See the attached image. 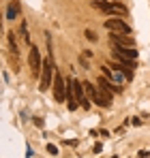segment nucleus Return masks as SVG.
<instances>
[{
	"label": "nucleus",
	"mask_w": 150,
	"mask_h": 158,
	"mask_svg": "<svg viewBox=\"0 0 150 158\" xmlns=\"http://www.w3.org/2000/svg\"><path fill=\"white\" fill-rule=\"evenodd\" d=\"M54 64H51V60H45L43 62V71H41V85H39V90L41 92H47L50 90V85L54 83Z\"/></svg>",
	"instance_id": "f257e3e1"
},
{
	"label": "nucleus",
	"mask_w": 150,
	"mask_h": 158,
	"mask_svg": "<svg viewBox=\"0 0 150 158\" xmlns=\"http://www.w3.org/2000/svg\"><path fill=\"white\" fill-rule=\"evenodd\" d=\"M97 85H99L101 103H103L101 107H105V109H107V107H112V94H114V92L107 88V77H101V75H99V79H97Z\"/></svg>",
	"instance_id": "f03ea898"
},
{
	"label": "nucleus",
	"mask_w": 150,
	"mask_h": 158,
	"mask_svg": "<svg viewBox=\"0 0 150 158\" xmlns=\"http://www.w3.org/2000/svg\"><path fill=\"white\" fill-rule=\"evenodd\" d=\"M105 28L107 30H112V32H120V34H131V26L125 24L120 17H109L107 22H105Z\"/></svg>",
	"instance_id": "7ed1b4c3"
},
{
	"label": "nucleus",
	"mask_w": 150,
	"mask_h": 158,
	"mask_svg": "<svg viewBox=\"0 0 150 158\" xmlns=\"http://www.w3.org/2000/svg\"><path fill=\"white\" fill-rule=\"evenodd\" d=\"M54 98L58 103H64L67 101V83H64V79L60 77V75L54 77Z\"/></svg>",
	"instance_id": "20e7f679"
},
{
	"label": "nucleus",
	"mask_w": 150,
	"mask_h": 158,
	"mask_svg": "<svg viewBox=\"0 0 150 158\" xmlns=\"http://www.w3.org/2000/svg\"><path fill=\"white\" fill-rule=\"evenodd\" d=\"M28 64H30V69H32V75H39L41 71H43V62H41V53L39 49L32 45L30 47V58H28Z\"/></svg>",
	"instance_id": "39448f33"
},
{
	"label": "nucleus",
	"mask_w": 150,
	"mask_h": 158,
	"mask_svg": "<svg viewBox=\"0 0 150 158\" xmlns=\"http://www.w3.org/2000/svg\"><path fill=\"white\" fill-rule=\"evenodd\" d=\"M109 41H112V45H126V47H135V39H133V36L118 34V32H112V34H109Z\"/></svg>",
	"instance_id": "423d86ee"
},
{
	"label": "nucleus",
	"mask_w": 150,
	"mask_h": 158,
	"mask_svg": "<svg viewBox=\"0 0 150 158\" xmlns=\"http://www.w3.org/2000/svg\"><path fill=\"white\" fill-rule=\"evenodd\" d=\"M84 90H86V94H88V98L95 103V105H103L101 103V94H99V85H95V83H90V81H84Z\"/></svg>",
	"instance_id": "0eeeda50"
},
{
	"label": "nucleus",
	"mask_w": 150,
	"mask_h": 158,
	"mask_svg": "<svg viewBox=\"0 0 150 158\" xmlns=\"http://www.w3.org/2000/svg\"><path fill=\"white\" fill-rule=\"evenodd\" d=\"M114 52H118L125 58H131V60H137V49L135 47H126V45H112Z\"/></svg>",
	"instance_id": "6e6552de"
},
{
	"label": "nucleus",
	"mask_w": 150,
	"mask_h": 158,
	"mask_svg": "<svg viewBox=\"0 0 150 158\" xmlns=\"http://www.w3.org/2000/svg\"><path fill=\"white\" fill-rule=\"evenodd\" d=\"M92 6L107 13V15H112V2H107V0H92Z\"/></svg>",
	"instance_id": "1a4fd4ad"
},
{
	"label": "nucleus",
	"mask_w": 150,
	"mask_h": 158,
	"mask_svg": "<svg viewBox=\"0 0 150 158\" xmlns=\"http://www.w3.org/2000/svg\"><path fill=\"white\" fill-rule=\"evenodd\" d=\"M112 58H114L118 64H125V66H131V69H135V60H131V58H125V56H120L118 52H112Z\"/></svg>",
	"instance_id": "9d476101"
},
{
	"label": "nucleus",
	"mask_w": 150,
	"mask_h": 158,
	"mask_svg": "<svg viewBox=\"0 0 150 158\" xmlns=\"http://www.w3.org/2000/svg\"><path fill=\"white\" fill-rule=\"evenodd\" d=\"M17 15H20V2L13 0V2L9 4V9H7V19H15Z\"/></svg>",
	"instance_id": "9b49d317"
},
{
	"label": "nucleus",
	"mask_w": 150,
	"mask_h": 158,
	"mask_svg": "<svg viewBox=\"0 0 150 158\" xmlns=\"http://www.w3.org/2000/svg\"><path fill=\"white\" fill-rule=\"evenodd\" d=\"M129 11H126L122 4H118V2H112V15H126Z\"/></svg>",
	"instance_id": "f8f14e48"
},
{
	"label": "nucleus",
	"mask_w": 150,
	"mask_h": 158,
	"mask_svg": "<svg viewBox=\"0 0 150 158\" xmlns=\"http://www.w3.org/2000/svg\"><path fill=\"white\" fill-rule=\"evenodd\" d=\"M20 32H22V39H24L26 43H30V36H28V26H26V22H22V30H20Z\"/></svg>",
	"instance_id": "ddd939ff"
},
{
	"label": "nucleus",
	"mask_w": 150,
	"mask_h": 158,
	"mask_svg": "<svg viewBox=\"0 0 150 158\" xmlns=\"http://www.w3.org/2000/svg\"><path fill=\"white\" fill-rule=\"evenodd\" d=\"M9 41H11V47H13V52L17 53V41H15V32H9Z\"/></svg>",
	"instance_id": "4468645a"
},
{
	"label": "nucleus",
	"mask_w": 150,
	"mask_h": 158,
	"mask_svg": "<svg viewBox=\"0 0 150 158\" xmlns=\"http://www.w3.org/2000/svg\"><path fill=\"white\" fill-rule=\"evenodd\" d=\"M47 154H50V156H56V154H58V148H56L54 143H50V145H47Z\"/></svg>",
	"instance_id": "2eb2a0df"
},
{
	"label": "nucleus",
	"mask_w": 150,
	"mask_h": 158,
	"mask_svg": "<svg viewBox=\"0 0 150 158\" xmlns=\"http://www.w3.org/2000/svg\"><path fill=\"white\" fill-rule=\"evenodd\" d=\"M86 39H88V41H92V43H95V41H97V34H95V32H92V30H86Z\"/></svg>",
	"instance_id": "dca6fc26"
},
{
	"label": "nucleus",
	"mask_w": 150,
	"mask_h": 158,
	"mask_svg": "<svg viewBox=\"0 0 150 158\" xmlns=\"http://www.w3.org/2000/svg\"><path fill=\"white\" fill-rule=\"evenodd\" d=\"M32 120H34V124H37L39 128H43V120H41V118H32Z\"/></svg>",
	"instance_id": "f3484780"
},
{
	"label": "nucleus",
	"mask_w": 150,
	"mask_h": 158,
	"mask_svg": "<svg viewBox=\"0 0 150 158\" xmlns=\"http://www.w3.org/2000/svg\"><path fill=\"white\" fill-rule=\"evenodd\" d=\"M131 124H133V126H139L142 120H139V118H131Z\"/></svg>",
	"instance_id": "a211bd4d"
},
{
	"label": "nucleus",
	"mask_w": 150,
	"mask_h": 158,
	"mask_svg": "<svg viewBox=\"0 0 150 158\" xmlns=\"http://www.w3.org/2000/svg\"><path fill=\"white\" fill-rule=\"evenodd\" d=\"M139 158H150V152L148 150H142V152H139Z\"/></svg>",
	"instance_id": "6ab92c4d"
},
{
	"label": "nucleus",
	"mask_w": 150,
	"mask_h": 158,
	"mask_svg": "<svg viewBox=\"0 0 150 158\" xmlns=\"http://www.w3.org/2000/svg\"><path fill=\"white\" fill-rule=\"evenodd\" d=\"M32 156V150H30V145H28V148H26V158H30Z\"/></svg>",
	"instance_id": "aec40b11"
}]
</instances>
